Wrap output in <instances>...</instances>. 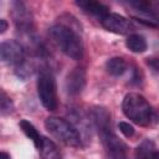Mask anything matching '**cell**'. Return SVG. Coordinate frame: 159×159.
I'll use <instances>...</instances> for the list:
<instances>
[{"mask_svg":"<svg viewBox=\"0 0 159 159\" xmlns=\"http://www.w3.org/2000/svg\"><path fill=\"white\" fill-rule=\"evenodd\" d=\"M86 86V71L83 67H75L66 77V89L71 96L80 94Z\"/></svg>","mask_w":159,"mask_h":159,"instance_id":"cell-9","label":"cell"},{"mask_svg":"<svg viewBox=\"0 0 159 159\" xmlns=\"http://www.w3.org/2000/svg\"><path fill=\"white\" fill-rule=\"evenodd\" d=\"M124 116L140 127L150 125L155 120V112L150 103L139 93L130 92L124 96L122 102Z\"/></svg>","mask_w":159,"mask_h":159,"instance_id":"cell-3","label":"cell"},{"mask_svg":"<svg viewBox=\"0 0 159 159\" xmlns=\"http://www.w3.org/2000/svg\"><path fill=\"white\" fill-rule=\"evenodd\" d=\"M101 25L111 31V32H114L117 35H132L133 30H134V25L130 20H128L127 17L119 15V14H116V12H108L106 14L101 20H99Z\"/></svg>","mask_w":159,"mask_h":159,"instance_id":"cell-8","label":"cell"},{"mask_svg":"<svg viewBox=\"0 0 159 159\" xmlns=\"http://www.w3.org/2000/svg\"><path fill=\"white\" fill-rule=\"evenodd\" d=\"M6 30H7V22L5 19H1L0 20V34H4Z\"/></svg>","mask_w":159,"mask_h":159,"instance_id":"cell-19","label":"cell"},{"mask_svg":"<svg viewBox=\"0 0 159 159\" xmlns=\"http://www.w3.org/2000/svg\"><path fill=\"white\" fill-rule=\"evenodd\" d=\"M76 5L78 7H81L86 14H89L92 16L98 17V20H101L106 14L109 12V7L99 1H93V0H81V1H76Z\"/></svg>","mask_w":159,"mask_h":159,"instance_id":"cell-10","label":"cell"},{"mask_svg":"<svg viewBox=\"0 0 159 159\" xmlns=\"http://www.w3.org/2000/svg\"><path fill=\"white\" fill-rule=\"evenodd\" d=\"M154 159H159V149L155 150V153H154Z\"/></svg>","mask_w":159,"mask_h":159,"instance_id":"cell-21","label":"cell"},{"mask_svg":"<svg viewBox=\"0 0 159 159\" xmlns=\"http://www.w3.org/2000/svg\"><path fill=\"white\" fill-rule=\"evenodd\" d=\"M0 56L2 62L19 67L26 60V48L25 46L16 40H5L0 45Z\"/></svg>","mask_w":159,"mask_h":159,"instance_id":"cell-7","label":"cell"},{"mask_svg":"<svg viewBox=\"0 0 159 159\" xmlns=\"http://www.w3.org/2000/svg\"><path fill=\"white\" fill-rule=\"evenodd\" d=\"M47 132L67 147L82 148V137L78 129L68 120L60 117H47L45 120Z\"/></svg>","mask_w":159,"mask_h":159,"instance_id":"cell-5","label":"cell"},{"mask_svg":"<svg viewBox=\"0 0 159 159\" xmlns=\"http://www.w3.org/2000/svg\"><path fill=\"white\" fill-rule=\"evenodd\" d=\"M125 46L129 51L134 52V53H142L147 50L148 45H147V40L139 35V34H132L127 37L125 40Z\"/></svg>","mask_w":159,"mask_h":159,"instance_id":"cell-14","label":"cell"},{"mask_svg":"<svg viewBox=\"0 0 159 159\" xmlns=\"http://www.w3.org/2000/svg\"><path fill=\"white\" fill-rule=\"evenodd\" d=\"M48 35L55 45L67 57L76 61L83 57V42L77 29L73 26L60 21L48 29Z\"/></svg>","mask_w":159,"mask_h":159,"instance_id":"cell-2","label":"cell"},{"mask_svg":"<svg viewBox=\"0 0 159 159\" xmlns=\"http://www.w3.org/2000/svg\"><path fill=\"white\" fill-rule=\"evenodd\" d=\"M37 150L40 153L41 159H62V154H61L58 147L56 145V143L53 140H51L47 137L42 138L41 145Z\"/></svg>","mask_w":159,"mask_h":159,"instance_id":"cell-11","label":"cell"},{"mask_svg":"<svg viewBox=\"0 0 159 159\" xmlns=\"http://www.w3.org/2000/svg\"><path fill=\"white\" fill-rule=\"evenodd\" d=\"M154 153H155L154 143L149 139L143 140L135 150L137 159H154Z\"/></svg>","mask_w":159,"mask_h":159,"instance_id":"cell-15","label":"cell"},{"mask_svg":"<svg viewBox=\"0 0 159 159\" xmlns=\"http://www.w3.org/2000/svg\"><path fill=\"white\" fill-rule=\"evenodd\" d=\"M14 109V103L11 101V98L5 93L4 89H1V114L6 116L10 114Z\"/></svg>","mask_w":159,"mask_h":159,"instance_id":"cell-16","label":"cell"},{"mask_svg":"<svg viewBox=\"0 0 159 159\" xmlns=\"http://www.w3.org/2000/svg\"><path fill=\"white\" fill-rule=\"evenodd\" d=\"M118 128H119L120 133L124 137H127V138H130V137L134 135V128H133V125L129 124V123H127V122H119L118 123Z\"/></svg>","mask_w":159,"mask_h":159,"instance_id":"cell-17","label":"cell"},{"mask_svg":"<svg viewBox=\"0 0 159 159\" xmlns=\"http://www.w3.org/2000/svg\"><path fill=\"white\" fill-rule=\"evenodd\" d=\"M91 118L104 145L106 159H127V147L112 130L109 112L104 107H94Z\"/></svg>","mask_w":159,"mask_h":159,"instance_id":"cell-1","label":"cell"},{"mask_svg":"<svg viewBox=\"0 0 159 159\" xmlns=\"http://www.w3.org/2000/svg\"><path fill=\"white\" fill-rule=\"evenodd\" d=\"M106 71L113 76V77H119L122 76L127 68H128V63L127 61L123 58V57H119V56H114V57H111L106 61Z\"/></svg>","mask_w":159,"mask_h":159,"instance_id":"cell-12","label":"cell"},{"mask_svg":"<svg viewBox=\"0 0 159 159\" xmlns=\"http://www.w3.org/2000/svg\"><path fill=\"white\" fill-rule=\"evenodd\" d=\"M145 63L149 66V68L153 72L159 73V57H148L145 60Z\"/></svg>","mask_w":159,"mask_h":159,"instance_id":"cell-18","label":"cell"},{"mask_svg":"<svg viewBox=\"0 0 159 159\" xmlns=\"http://www.w3.org/2000/svg\"><path fill=\"white\" fill-rule=\"evenodd\" d=\"M36 87H37V96L40 98L41 104L50 112L56 111L58 107L57 86H56L55 76L47 65L40 66Z\"/></svg>","mask_w":159,"mask_h":159,"instance_id":"cell-4","label":"cell"},{"mask_svg":"<svg viewBox=\"0 0 159 159\" xmlns=\"http://www.w3.org/2000/svg\"><path fill=\"white\" fill-rule=\"evenodd\" d=\"M11 16L14 19L15 27L17 32L29 42L32 45V42H36L37 39L34 36V19L30 12V10L26 7V5L21 1L12 2L11 9Z\"/></svg>","mask_w":159,"mask_h":159,"instance_id":"cell-6","label":"cell"},{"mask_svg":"<svg viewBox=\"0 0 159 159\" xmlns=\"http://www.w3.org/2000/svg\"><path fill=\"white\" fill-rule=\"evenodd\" d=\"M0 159H11L10 154H7L6 152H1L0 153Z\"/></svg>","mask_w":159,"mask_h":159,"instance_id":"cell-20","label":"cell"},{"mask_svg":"<svg viewBox=\"0 0 159 159\" xmlns=\"http://www.w3.org/2000/svg\"><path fill=\"white\" fill-rule=\"evenodd\" d=\"M19 127H20V129L24 132V134H25L29 139L32 140V143H34V145L36 147V149H39L40 145H41V142H42L43 135H41V134L39 133V130L35 128V125H34L32 123H30L29 120H26V119H21V120L19 122Z\"/></svg>","mask_w":159,"mask_h":159,"instance_id":"cell-13","label":"cell"}]
</instances>
